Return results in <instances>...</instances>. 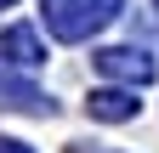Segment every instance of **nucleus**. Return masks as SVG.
<instances>
[{
	"label": "nucleus",
	"mask_w": 159,
	"mask_h": 153,
	"mask_svg": "<svg viewBox=\"0 0 159 153\" xmlns=\"http://www.w3.org/2000/svg\"><path fill=\"white\" fill-rule=\"evenodd\" d=\"M97 68H102L108 80H125V85H148V80H153V63H148L142 51H131V46L102 51V57H97Z\"/></svg>",
	"instance_id": "nucleus-2"
},
{
	"label": "nucleus",
	"mask_w": 159,
	"mask_h": 153,
	"mask_svg": "<svg viewBox=\"0 0 159 153\" xmlns=\"http://www.w3.org/2000/svg\"><path fill=\"white\" fill-rule=\"evenodd\" d=\"M0 108H51V102L40 97L29 80H17V74H6V68H0Z\"/></svg>",
	"instance_id": "nucleus-3"
},
{
	"label": "nucleus",
	"mask_w": 159,
	"mask_h": 153,
	"mask_svg": "<svg viewBox=\"0 0 159 153\" xmlns=\"http://www.w3.org/2000/svg\"><path fill=\"white\" fill-rule=\"evenodd\" d=\"M0 153H29V147L23 142H0Z\"/></svg>",
	"instance_id": "nucleus-6"
},
{
	"label": "nucleus",
	"mask_w": 159,
	"mask_h": 153,
	"mask_svg": "<svg viewBox=\"0 0 159 153\" xmlns=\"http://www.w3.org/2000/svg\"><path fill=\"white\" fill-rule=\"evenodd\" d=\"M0 46H6L11 51V63H40V57H46V51H40V40H34V28H6V40H0Z\"/></svg>",
	"instance_id": "nucleus-5"
},
{
	"label": "nucleus",
	"mask_w": 159,
	"mask_h": 153,
	"mask_svg": "<svg viewBox=\"0 0 159 153\" xmlns=\"http://www.w3.org/2000/svg\"><path fill=\"white\" fill-rule=\"evenodd\" d=\"M91 113H97V119H131V113H136V91H97Z\"/></svg>",
	"instance_id": "nucleus-4"
},
{
	"label": "nucleus",
	"mask_w": 159,
	"mask_h": 153,
	"mask_svg": "<svg viewBox=\"0 0 159 153\" xmlns=\"http://www.w3.org/2000/svg\"><path fill=\"white\" fill-rule=\"evenodd\" d=\"M119 11V0H46V23L57 40H85Z\"/></svg>",
	"instance_id": "nucleus-1"
},
{
	"label": "nucleus",
	"mask_w": 159,
	"mask_h": 153,
	"mask_svg": "<svg viewBox=\"0 0 159 153\" xmlns=\"http://www.w3.org/2000/svg\"><path fill=\"white\" fill-rule=\"evenodd\" d=\"M0 6H11V0H0Z\"/></svg>",
	"instance_id": "nucleus-7"
},
{
	"label": "nucleus",
	"mask_w": 159,
	"mask_h": 153,
	"mask_svg": "<svg viewBox=\"0 0 159 153\" xmlns=\"http://www.w3.org/2000/svg\"><path fill=\"white\" fill-rule=\"evenodd\" d=\"M74 153H85V147H74Z\"/></svg>",
	"instance_id": "nucleus-8"
}]
</instances>
